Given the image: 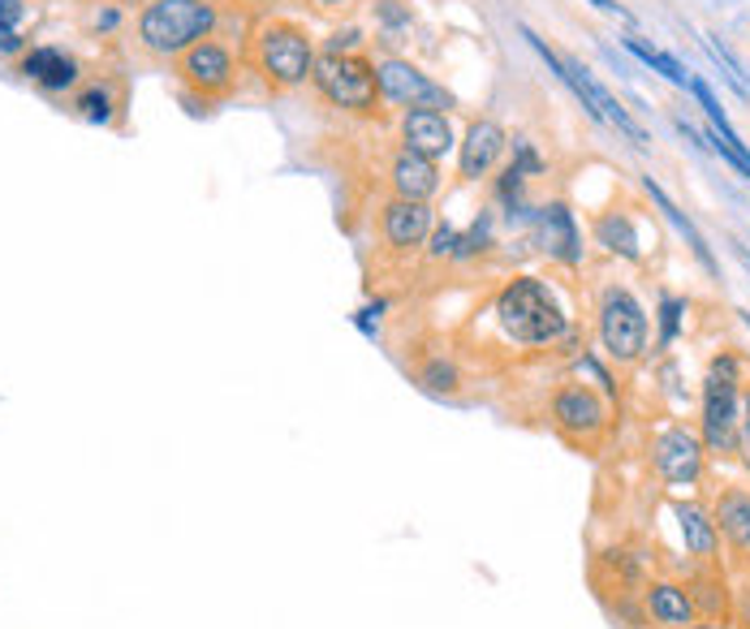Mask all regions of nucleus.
I'll list each match as a JSON object with an SVG mask.
<instances>
[{
    "instance_id": "11",
    "label": "nucleus",
    "mask_w": 750,
    "mask_h": 629,
    "mask_svg": "<svg viewBox=\"0 0 750 629\" xmlns=\"http://www.w3.org/2000/svg\"><path fill=\"white\" fill-rule=\"evenodd\" d=\"M402 139H406V151H418L427 160H440L453 147V126H449V117L440 108H406Z\"/></svg>"
},
{
    "instance_id": "2",
    "label": "nucleus",
    "mask_w": 750,
    "mask_h": 629,
    "mask_svg": "<svg viewBox=\"0 0 750 629\" xmlns=\"http://www.w3.org/2000/svg\"><path fill=\"white\" fill-rule=\"evenodd\" d=\"M216 26L211 0H151L138 13V44L155 57H182Z\"/></svg>"
},
{
    "instance_id": "1",
    "label": "nucleus",
    "mask_w": 750,
    "mask_h": 629,
    "mask_svg": "<svg viewBox=\"0 0 750 629\" xmlns=\"http://www.w3.org/2000/svg\"><path fill=\"white\" fill-rule=\"evenodd\" d=\"M496 319L505 328V337H514L518 346H552L565 337L569 319L565 311L556 306L552 289L535 277H518L509 280L496 298Z\"/></svg>"
},
{
    "instance_id": "24",
    "label": "nucleus",
    "mask_w": 750,
    "mask_h": 629,
    "mask_svg": "<svg viewBox=\"0 0 750 629\" xmlns=\"http://www.w3.org/2000/svg\"><path fill=\"white\" fill-rule=\"evenodd\" d=\"M712 130H716V142H712V151H720L738 173H747L750 177V151L742 147V139L729 130V121H712Z\"/></svg>"
},
{
    "instance_id": "37",
    "label": "nucleus",
    "mask_w": 750,
    "mask_h": 629,
    "mask_svg": "<svg viewBox=\"0 0 750 629\" xmlns=\"http://www.w3.org/2000/svg\"><path fill=\"white\" fill-rule=\"evenodd\" d=\"M694 629H720V626H694Z\"/></svg>"
},
{
    "instance_id": "6",
    "label": "nucleus",
    "mask_w": 750,
    "mask_h": 629,
    "mask_svg": "<svg viewBox=\"0 0 750 629\" xmlns=\"http://www.w3.org/2000/svg\"><path fill=\"white\" fill-rule=\"evenodd\" d=\"M600 341L616 362H634L638 353L647 350V315L634 302V293L609 289L600 298Z\"/></svg>"
},
{
    "instance_id": "34",
    "label": "nucleus",
    "mask_w": 750,
    "mask_h": 629,
    "mask_svg": "<svg viewBox=\"0 0 750 629\" xmlns=\"http://www.w3.org/2000/svg\"><path fill=\"white\" fill-rule=\"evenodd\" d=\"M358 44V31H337L333 39H328V53H349Z\"/></svg>"
},
{
    "instance_id": "12",
    "label": "nucleus",
    "mask_w": 750,
    "mask_h": 629,
    "mask_svg": "<svg viewBox=\"0 0 750 629\" xmlns=\"http://www.w3.org/2000/svg\"><path fill=\"white\" fill-rule=\"evenodd\" d=\"M552 419H556V427L565 431V435H596L600 427H604V401L591 393V388H565V393H556V401H552Z\"/></svg>"
},
{
    "instance_id": "14",
    "label": "nucleus",
    "mask_w": 750,
    "mask_h": 629,
    "mask_svg": "<svg viewBox=\"0 0 750 629\" xmlns=\"http://www.w3.org/2000/svg\"><path fill=\"white\" fill-rule=\"evenodd\" d=\"M393 186H397V199L427 203V199L440 190L436 160H427V155H418V151H402V155L393 160Z\"/></svg>"
},
{
    "instance_id": "33",
    "label": "nucleus",
    "mask_w": 750,
    "mask_h": 629,
    "mask_svg": "<svg viewBox=\"0 0 750 629\" xmlns=\"http://www.w3.org/2000/svg\"><path fill=\"white\" fill-rule=\"evenodd\" d=\"M0 53H22V35L0 22Z\"/></svg>"
},
{
    "instance_id": "23",
    "label": "nucleus",
    "mask_w": 750,
    "mask_h": 629,
    "mask_svg": "<svg viewBox=\"0 0 750 629\" xmlns=\"http://www.w3.org/2000/svg\"><path fill=\"white\" fill-rule=\"evenodd\" d=\"M625 48H630L638 61H647V66H651L656 73H665L673 86H690V73H685L682 66L669 57V53H660V48H651V44H643V39H625Z\"/></svg>"
},
{
    "instance_id": "19",
    "label": "nucleus",
    "mask_w": 750,
    "mask_h": 629,
    "mask_svg": "<svg viewBox=\"0 0 750 629\" xmlns=\"http://www.w3.org/2000/svg\"><path fill=\"white\" fill-rule=\"evenodd\" d=\"M673 513H678V526H682L685 552L712 557V552H716V522L707 517V509H699V504H678Z\"/></svg>"
},
{
    "instance_id": "22",
    "label": "nucleus",
    "mask_w": 750,
    "mask_h": 629,
    "mask_svg": "<svg viewBox=\"0 0 750 629\" xmlns=\"http://www.w3.org/2000/svg\"><path fill=\"white\" fill-rule=\"evenodd\" d=\"M647 195H651V199L660 203V211H665V216H669V220H673V224H678V229H682V233H685V242L694 246V255H699V264H703L707 272H716V264H712V251H707V242L699 237V229H694V224L685 220L682 211H678V208H673V203H669V195H665V190H660V186H656L651 177H647Z\"/></svg>"
},
{
    "instance_id": "17",
    "label": "nucleus",
    "mask_w": 750,
    "mask_h": 629,
    "mask_svg": "<svg viewBox=\"0 0 750 629\" xmlns=\"http://www.w3.org/2000/svg\"><path fill=\"white\" fill-rule=\"evenodd\" d=\"M505 151V130L496 121H475L462 142V177H483Z\"/></svg>"
},
{
    "instance_id": "3",
    "label": "nucleus",
    "mask_w": 750,
    "mask_h": 629,
    "mask_svg": "<svg viewBox=\"0 0 750 629\" xmlns=\"http://www.w3.org/2000/svg\"><path fill=\"white\" fill-rule=\"evenodd\" d=\"M255 61L273 86H298L315 70V53H311L307 31H298L289 22H268L255 31Z\"/></svg>"
},
{
    "instance_id": "8",
    "label": "nucleus",
    "mask_w": 750,
    "mask_h": 629,
    "mask_svg": "<svg viewBox=\"0 0 750 629\" xmlns=\"http://www.w3.org/2000/svg\"><path fill=\"white\" fill-rule=\"evenodd\" d=\"M376 86H380L384 100H393L402 108H449L453 104L445 86H436L427 73L414 70L402 57H389V61L376 66Z\"/></svg>"
},
{
    "instance_id": "7",
    "label": "nucleus",
    "mask_w": 750,
    "mask_h": 629,
    "mask_svg": "<svg viewBox=\"0 0 750 629\" xmlns=\"http://www.w3.org/2000/svg\"><path fill=\"white\" fill-rule=\"evenodd\" d=\"M738 427H742V397L738 384L725 375H712L703 388V449L716 457L738 453Z\"/></svg>"
},
{
    "instance_id": "10",
    "label": "nucleus",
    "mask_w": 750,
    "mask_h": 629,
    "mask_svg": "<svg viewBox=\"0 0 750 629\" xmlns=\"http://www.w3.org/2000/svg\"><path fill=\"white\" fill-rule=\"evenodd\" d=\"M703 453H707V449L699 444L694 431L669 427V431L656 435V449H651L656 475H660L665 484H673V488H694L699 475H703Z\"/></svg>"
},
{
    "instance_id": "5",
    "label": "nucleus",
    "mask_w": 750,
    "mask_h": 629,
    "mask_svg": "<svg viewBox=\"0 0 750 629\" xmlns=\"http://www.w3.org/2000/svg\"><path fill=\"white\" fill-rule=\"evenodd\" d=\"M315 86L328 104L337 108H354V113H371L376 100H380V86H376V66L349 57V53H324L315 61Z\"/></svg>"
},
{
    "instance_id": "38",
    "label": "nucleus",
    "mask_w": 750,
    "mask_h": 629,
    "mask_svg": "<svg viewBox=\"0 0 750 629\" xmlns=\"http://www.w3.org/2000/svg\"><path fill=\"white\" fill-rule=\"evenodd\" d=\"M259 4H268V0H259Z\"/></svg>"
},
{
    "instance_id": "20",
    "label": "nucleus",
    "mask_w": 750,
    "mask_h": 629,
    "mask_svg": "<svg viewBox=\"0 0 750 629\" xmlns=\"http://www.w3.org/2000/svg\"><path fill=\"white\" fill-rule=\"evenodd\" d=\"M716 522L729 535V544L750 548V496L747 491H725L716 504Z\"/></svg>"
},
{
    "instance_id": "21",
    "label": "nucleus",
    "mask_w": 750,
    "mask_h": 629,
    "mask_svg": "<svg viewBox=\"0 0 750 629\" xmlns=\"http://www.w3.org/2000/svg\"><path fill=\"white\" fill-rule=\"evenodd\" d=\"M596 242H600L609 255H621V259H638V233H634L630 216H616V211L600 216V224H596Z\"/></svg>"
},
{
    "instance_id": "25",
    "label": "nucleus",
    "mask_w": 750,
    "mask_h": 629,
    "mask_svg": "<svg viewBox=\"0 0 750 629\" xmlns=\"http://www.w3.org/2000/svg\"><path fill=\"white\" fill-rule=\"evenodd\" d=\"M73 108H78L86 121H95V126H108V121H113V95H108L104 86H86V91L73 100Z\"/></svg>"
},
{
    "instance_id": "4",
    "label": "nucleus",
    "mask_w": 750,
    "mask_h": 629,
    "mask_svg": "<svg viewBox=\"0 0 750 629\" xmlns=\"http://www.w3.org/2000/svg\"><path fill=\"white\" fill-rule=\"evenodd\" d=\"M522 35L531 39V48H535V53L544 57L547 66H552V73H556V78H561V82H565V86H569V91L578 95V104H582V108H587V113H591L596 121H609V126H616L621 135H630L634 142H647V135H643V130L634 126V117H630V113H625V108L616 104L613 95H609V91H604V86L596 82V73L582 70L578 61H561V57H556V53L547 48V44L540 39V35H535V31H522Z\"/></svg>"
},
{
    "instance_id": "28",
    "label": "nucleus",
    "mask_w": 750,
    "mask_h": 629,
    "mask_svg": "<svg viewBox=\"0 0 750 629\" xmlns=\"http://www.w3.org/2000/svg\"><path fill=\"white\" fill-rule=\"evenodd\" d=\"M431 255L440 259V255H458V233L445 224V229H436V237H431Z\"/></svg>"
},
{
    "instance_id": "35",
    "label": "nucleus",
    "mask_w": 750,
    "mask_h": 629,
    "mask_svg": "<svg viewBox=\"0 0 750 629\" xmlns=\"http://www.w3.org/2000/svg\"><path fill=\"white\" fill-rule=\"evenodd\" d=\"M591 4H600L604 13H616V18H625V22H630V9H621V4H613V0H591Z\"/></svg>"
},
{
    "instance_id": "36",
    "label": "nucleus",
    "mask_w": 750,
    "mask_h": 629,
    "mask_svg": "<svg viewBox=\"0 0 750 629\" xmlns=\"http://www.w3.org/2000/svg\"><path fill=\"white\" fill-rule=\"evenodd\" d=\"M324 4H345V0H324Z\"/></svg>"
},
{
    "instance_id": "30",
    "label": "nucleus",
    "mask_w": 750,
    "mask_h": 629,
    "mask_svg": "<svg viewBox=\"0 0 750 629\" xmlns=\"http://www.w3.org/2000/svg\"><path fill=\"white\" fill-rule=\"evenodd\" d=\"M380 22H389V26H409V9H402L397 0H380Z\"/></svg>"
},
{
    "instance_id": "15",
    "label": "nucleus",
    "mask_w": 750,
    "mask_h": 629,
    "mask_svg": "<svg viewBox=\"0 0 750 629\" xmlns=\"http://www.w3.org/2000/svg\"><path fill=\"white\" fill-rule=\"evenodd\" d=\"M540 246L547 255H556L561 264H578L582 259V242H578V229H574V216L565 203H552L540 211Z\"/></svg>"
},
{
    "instance_id": "29",
    "label": "nucleus",
    "mask_w": 750,
    "mask_h": 629,
    "mask_svg": "<svg viewBox=\"0 0 750 629\" xmlns=\"http://www.w3.org/2000/svg\"><path fill=\"white\" fill-rule=\"evenodd\" d=\"M678 315H682V302H678V298H665V333H660L665 346L678 337Z\"/></svg>"
},
{
    "instance_id": "32",
    "label": "nucleus",
    "mask_w": 750,
    "mask_h": 629,
    "mask_svg": "<svg viewBox=\"0 0 750 629\" xmlns=\"http://www.w3.org/2000/svg\"><path fill=\"white\" fill-rule=\"evenodd\" d=\"M26 18V0H0V22L4 26H18Z\"/></svg>"
},
{
    "instance_id": "18",
    "label": "nucleus",
    "mask_w": 750,
    "mask_h": 629,
    "mask_svg": "<svg viewBox=\"0 0 750 629\" xmlns=\"http://www.w3.org/2000/svg\"><path fill=\"white\" fill-rule=\"evenodd\" d=\"M647 608H651V617H656L660 626L685 629L694 621V599L685 595L682 586H673V582H656V586L647 591Z\"/></svg>"
},
{
    "instance_id": "9",
    "label": "nucleus",
    "mask_w": 750,
    "mask_h": 629,
    "mask_svg": "<svg viewBox=\"0 0 750 629\" xmlns=\"http://www.w3.org/2000/svg\"><path fill=\"white\" fill-rule=\"evenodd\" d=\"M177 73H182V82H186V86H195L204 100H220V95H229V91H233V78H238L229 48H224V44H216V39H199L195 48H186Z\"/></svg>"
},
{
    "instance_id": "31",
    "label": "nucleus",
    "mask_w": 750,
    "mask_h": 629,
    "mask_svg": "<svg viewBox=\"0 0 750 629\" xmlns=\"http://www.w3.org/2000/svg\"><path fill=\"white\" fill-rule=\"evenodd\" d=\"M738 453H742V462H747V470H750V393L742 397V427H738Z\"/></svg>"
},
{
    "instance_id": "16",
    "label": "nucleus",
    "mask_w": 750,
    "mask_h": 629,
    "mask_svg": "<svg viewBox=\"0 0 750 629\" xmlns=\"http://www.w3.org/2000/svg\"><path fill=\"white\" fill-rule=\"evenodd\" d=\"M22 73L31 82H39L44 91H69L78 82V61L66 57L61 48H31L22 57Z\"/></svg>"
},
{
    "instance_id": "27",
    "label": "nucleus",
    "mask_w": 750,
    "mask_h": 629,
    "mask_svg": "<svg viewBox=\"0 0 750 629\" xmlns=\"http://www.w3.org/2000/svg\"><path fill=\"white\" fill-rule=\"evenodd\" d=\"M514 168H518V173H540V168H544V160L535 155V147L527 139L514 142Z\"/></svg>"
},
{
    "instance_id": "26",
    "label": "nucleus",
    "mask_w": 750,
    "mask_h": 629,
    "mask_svg": "<svg viewBox=\"0 0 750 629\" xmlns=\"http://www.w3.org/2000/svg\"><path fill=\"white\" fill-rule=\"evenodd\" d=\"M423 384H427L431 393H453V388H458V371H453L449 362L436 358V362L423 366Z\"/></svg>"
},
{
    "instance_id": "13",
    "label": "nucleus",
    "mask_w": 750,
    "mask_h": 629,
    "mask_svg": "<svg viewBox=\"0 0 750 629\" xmlns=\"http://www.w3.org/2000/svg\"><path fill=\"white\" fill-rule=\"evenodd\" d=\"M431 233V208L427 203H409V199H397L384 208V237L393 251H414L423 246V237Z\"/></svg>"
}]
</instances>
